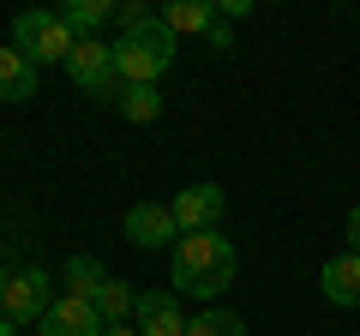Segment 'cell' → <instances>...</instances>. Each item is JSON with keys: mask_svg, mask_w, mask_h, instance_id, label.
<instances>
[{"mask_svg": "<svg viewBox=\"0 0 360 336\" xmlns=\"http://www.w3.org/2000/svg\"><path fill=\"white\" fill-rule=\"evenodd\" d=\"M42 336H108L103 312L78 295H54V306L42 312Z\"/></svg>", "mask_w": 360, "mask_h": 336, "instance_id": "obj_9", "label": "cell"}, {"mask_svg": "<svg viewBox=\"0 0 360 336\" xmlns=\"http://www.w3.org/2000/svg\"><path fill=\"white\" fill-rule=\"evenodd\" d=\"M108 283H115V276H108V271H103L96 259H72V264H66V295L90 300V306H96V295H103Z\"/></svg>", "mask_w": 360, "mask_h": 336, "instance_id": "obj_15", "label": "cell"}, {"mask_svg": "<svg viewBox=\"0 0 360 336\" xmlns=\"http://www.w3.org/2000/svg\"><path fill=\"white\" fill-rule=\"evenodd\" d=\"M37 96V66L25 49H0V103H30Z\"/></svg>", "mask_w": 360, "mask_h": 336, "instance_id": "obj_12", "label": "cell"}, {"mask_svg": "<svg viewBox=\"0 0 360 336\" xmlns=\"http://www.w3.org/2000/svg\"><path fill=\"white\" fill-rule=\"evenodd\" d=\"M348 252H360V205L348 210Z\"/></svg>", "mask_w": 360, "mask_h": 336, "instance_id": "obj_19", "label": "cell"}, {"mask_svg": "<svg viewBox=\"0 0 360 336\" xmlns=\"http://www.w3.org/2000/svg\"><path fill=\"white\" fill-rule=\"evenodd\" d=\"M66 78H72L78 91L103 96V103H115L120 96V78H115V42L108 37H78L72 60H66Z\"/></svg>", "mask_w": 360, "mask_h": 336, "instance_id": "obj_4", "label": "cell"}, {"mask_svg": "<svg viewBox=\"0 0 360 336\" xmlns=\"http://www.w3.org/2000/svg\"><path fill=\"white\" fill-rule=\"evenodd\" d=\"M186 336H246V318L222 312V306H205L198 318H186Z\"/></svg>", "mask_w": 360, "mask_h": 336, "instance_id": "obj_16", "label": "cell"}, {"mask_svg": "<svg viewBox=\"0 0 360 336\" xmlns=\"http://www.w3.org/2000/svg\"><path fill=\"white\" fill-rule=\"evenodd\" d=\"M162 13V25L174 30V37H210V30L222 25L217 0H168V6H156Z\"/></svg>", "mask_w": 360, "mask_h": 336, "instance_id": "obj_11", "label": "cell"}, {"mask_svg": "<svg viewBox=\"0 0 360 336\" xmlns=\"http://www.w3.org/2000/svg\"><path fill=\"white\" fill-rule=\"evenodd\" d=\"M210 49L229 54V49H234V30H229V25H217V30H210Z\"/></svg>", "mask_w": 360, "mask_h": 336, "instance_id": "obj_17", "label": "cell"}, {"mask_svg": "<svg viewBox=\"0 0 360 336\" xmlns=\"http://www.w3.org/2000/svg\"><path fill=\"white\" fill-rule=\"evenodd\" d=\"M319 288H324V300H330V306L360 312V252H336V259H324Z\"/></svg>", "mask_w": 360, "mask_h": 336, "instance_id": "obj_10", "label": "cell"}, {"mask_svg": "<svg viewBox=\"0 0 360 336\" xmlns=\"http://www.w3.org/2000/svg\"><path fill=\"white\" fill-rule=\"evenodd\" d=\"M127 240L139 246V252H156V246H180V222L168 205H132L127 210Z\"/></svg>", "mask_w": 360, "mask_h": 336, "instance_id": "obj_8", "label": "cell"}, {"mask_svg": "<svg viewBox=\"0 0 360 336\" xmlns=\"http://www.w3.org/2000/svg\"><path fill=\"white\" fill-rule=\"evenodd\" d=\"M0 336H18V324H13V318H0Z\"/></svg>", "mask_w": 360, "mask_h": 336, "instance_id": "obj_21", "label": "cell"}, {"mask_svg": "<svg viewBox=\"0 0 360 336\" xmlns=\"http://www.w3.org/2000/svg\"><path fill=\"white\" fill-rule=\"evenodd\" d=\"M108 336H139V324H108Z\"/></svg>", "mask_w": 360, "mask_h": 336, "instance_id": "obj_20", "label": "cell"}, {"mask_svg": "<svg viewBox=\"0 0 360 336\" xmlns=\"http://www.w3.org/2000/svg\"><path fill=\"white\" fill-rule=\"evenodd\" d=\"M174 54H180V37L162 25V13H150L139 30L115 37V78H120V91H127V84H156V78L174 66Z\"/></svg>", "mask_w": 360, "mask_h": 336, "instance_id": "obj_2", "label": "cell"}, {"mask_svg": "<svg viewBox=\"0 0 360 336\" xmlns=\"http://www.w3.org/2000/svg\"><path fill=\"white\" fill-rule=\"evenodd\" d=\"M0 300H6V271H0Z\"/></svg>", "mask_w": 360, "mask_h": 336, "instance_id": "obj_22", "label": "cell"}, {"mask_svg": "<svg viewBox=\"0 0 360 336\" xmlns=\"http://www.w3.org/2000/svg\"><path fill=\"white\" fill-rule=\"evenodd\" d=\"M13 49L30 54V66H66L78 49L72 25H66L60 13H49V6H25V13L13 18Z\"/></svg>", "mask_w": 360, "mask_h": 336, "instance_id": "obj_3", "label": "cell"}, {"mask_svg": "<svg viewBox=\"0 0 360 336\" xmlns=\"http://www.w3.org/2000/svg\"><path fill=\"white\" fill-rule=\"evenodd\" d=\"M132 324H139V336H186L180 295H174V288H144L139 306H132Z\"/></svg>", "mask_w": 360, "mask_h": 336, "instance_id": "obj_7", "label": "cell"}, {"mask_svg": "<svg viewBox=\"0 0 360 336\" xmlns=\"http://www.w3.org/2000/svg\"><path fill=\"white\" fill-rule=\"evenodd\" d=\"M54 306V276L42 264H25V271L6 276V300H0V318L13 324H42V312Z\"/></svg>", "mask_w": 360, "mask_h": 336, "instance_id": "obj_5", "label": "cell"}, {"mask_svg": "<svg viewBox=\"0 0 360 336\" xmlns=\"http://www.w3.org/2000/svg\"><path fill=\"white\" fill-rule=\"evenodd\" d=\"M120 0H66L60 6V18L72 25V37H96V30L108 25V13H115Z\"/></svg>", "mask_w": 360, "mask_h": 336, "instance_id": "obj_14", "label": "cell"}, {"mask_svg": "<svg viewBox=\"0 0 360 336\" xmlns=\"http://www.w3.org/2000/svg\"><path fill=\"white\" fill-rule=\"evenodd\" d=\"M115 108L132 120V127H150V120H162V96H156V84H127V91L115 96Z\"/></svg>", "mask_w": 360, "mask_h": 336, "instance_id": "obj_13", "label": "cell"}, {"mask_svg": "<svg viewBox=\"0 0 360 336\" xmlns=\"http://www.w3.org/2000/svg\"><path fill=\"white\" fill-rule=\"evenodd\" d=\"M234 240H222L217 228H205V234H180V246H174V264H168V283H174V295H193V300H217L222 288L234 283Z\"/></svg>", "mask_w": 360, "mask_h": 336, "instance_id": "obj_1", "label": "cell"}, {"mask_svg": "<svg viewBox=\"0 0 360 336\" xmlns=\"http://www.w3.org/2000/svg\"><path fill=\"white\" fill-rule=\"evenodd\" d=\"M217 13H222V18H246V13H252V0H222Z\"/></svg>", "mask_w": 360, "mask_h": 336, "instance_id": "obj_18", "label": "cell"}, {"mask_svg": "<svg viewBox=\"0 0 360 336\" xmlns=\"http://www.w3.org/2000/svg\"><path fill=\"white\" fill-rule=\"evenodd\" d=\"M168 210H174L180 234H205L222 222V210H229V198H222L217 181H198V186H180L174 198H168Z\"/></svg>", "mask_w": 360, "mask_h": 336, "instance_id": "obj_6", "label": "cell"}]
</instances>
